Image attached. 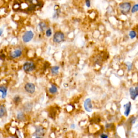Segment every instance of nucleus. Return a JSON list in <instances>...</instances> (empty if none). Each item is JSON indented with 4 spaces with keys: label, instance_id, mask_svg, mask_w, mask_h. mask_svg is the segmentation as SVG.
Wrapping results in <instances>:
<instances>
[{
    "label": "nucleus",
    "instance_id": "6",
    "mask_svg": "<svg viewBox=\"0 0 138 138\" xmlns=\"http://www.w3.org/2000/svg\"><path fill=\"white\" fill-rule=\"evenodd\" d=\"M84 107L85 111L88 112H91L93 109V105L90 98H87L84 103Z\"/></svg>",
    "mask_w": 138,
    "mask_h": 138
},
{
    "label": "nucleus",
    "instance_id": "14",
    "mask_svg": "<svg viewBox=\"0 0 138 138\" xmlns=\"http://www.w3.org/2000/svg\"><path fill=\"white\" fill-rule=\"evenodd\" d=\"M57 88L54 84H52L51 86L49 89V91L51 94H55L57 92Z\"/></svg>",
    "mask_w": 138,
    "mask_h": 138
},
{
    "label": "nucleus",
    "instance_id": "7",
    "mask_svg": "<svg viewBox=\"0 0 138 138\" xmlns=\"http://www.w3.org/2000/svg\"><path fill=\"white\" fill-rule=\"evenodd\" d=\"M129 93L131 95V99L133 100L136 99L138 95V87L136 86L134 89L133 88H131L129 89Z\"/></svg>",
    "mask_w": 138,
    "mask_h": 138
},
{
    "label": "nucleus",
    "instance_id": "8",
    "mask_svg": "<svg viewBox=\"0 0 138 138\" xmlns=\"http://www.w3.org/2000/svg\"><path fill=\"white\" fill-rule=\"evenodd\" d=\"M22 54H23V52H22V50L16 49L10 53V57L12 59L17 58L20 57Z\"/></svg>",
    "mask_w": 138,
    "mask_h": 138
},
{
    "label": "nucleus",
    "instance_id": "29",
    "mask_svg": "<svg viewBox=\"0 0 138 138\" xmlns=\"http://www.w3.org/2000/svg\"><path fill=\"white\" fill-rule=\"evenodd\" d=\"M2 33H3V30L1 29V28H0V36H2Z\"/></svg>",
    "mask_w": 138,
    "mask_h": 138
},
{
    "label": "nucleus",
    "instance_id": "24",
    "mask_svg": "<svg viewBox=\"0 0 138 138\" xmlns=\"http://www.w3.org/2000/svg\"><path fill=\"white\" fill-rule=\"evenodd\" d=\"M36 5H30V6L28 8V11H33L35 9Z\"/></svg>",
    "mask_w": 138,
    "mask_h": 138
},
{
    "label": "nucleus",
    "instance_id": "5",
    "mask_svg": "<svg viewBox=\"0 0 138 138\" xmlns=\"http://www.w3.org/2000/svg\"><path fill=\"white\" fill-rule=\"evenodd\" d=\"M25 91L29 94L34 93L36 90V86L32 83H28L24 86Z\"/></svg>",
    "mask_w": 138,
    "mask_h": 138
},
{
    "label": "nucleus",
    "instance_id": "25",
    "mask_svg": "<svg viewBox=\"0 0 138 138\" xmlns=\"http://www.w3.org/2000/svg\"><path fill=\"white\" fill-rule=\"evenodd\" d=\"M85 4L87 7L90 8L91 6V1L90 0H85Z\"/></svg>",
    "mask_w": 138,
    "mask_h": 138
},
{
    "label": "nucleus",
    "instance_id": "15",
    "mask_svg": "<svg viewBox=\"0 0 138 138\" xmlns=\"http://www.w3.org/2000/svg\"><path fill=\"white\" fill-rule=\"evenodd\" d=\"M59 70H60V67L58 66H54L51 69V72L52 75H57L59 73Z\"/></svg>",
    "mask_w": 138,
    "mask_h": 138
},
{
    "label": "nucleus",
    "instance_id": "33",
    "mask_svg": "<svg viewBox=\"0 0 138 138\" xmlns=\"http://www.w3.org/2000/svg\"></svg>",
    "mask_w": 138,
    "mask_h": 138
},
{
    "label": "nucleus",
    "instance_id": "11",
    "mask_svg": "<svg viewBox=\"0 0 138 138\" xmlns=\"http://www.w3.org/2000/svg\"><path fill=\"white\" fill-rule=\"evenodd\" d=\"M0 92L2 93V98L5 99L7 95V88L4 86H0Z\"/></svg>",
    "mask_w": 138,
    "mask_h": 138
},
{
    "label": "nucleus",
    "instance_id": "32",
    "mask_svg": "<svg viewBox=\"0 0 138 138\" xmlns=\"http://www.w3.org/2000/svg\"><path fill=\"white\" fill-rule=\"evenodd\" d=\"M35 138H41L40 137H36Z\"/></svg>",
    "mask_w": 138,
    "mask_h": 138
},
{
    "label": "nucleus",
    "instance_id": "10",
    "mask_svg": "<svg viewBox=\"0 0 138 138\" xmlns=\"http://www.w3.org/2000/svg\"><path fill=\"white\" fill-rule=\"evenodd\" d=\"M44 133V129L42 126H38L36 127V131L34 133V136L36 137H40L43 136Z\"/></svg>",
    "mask_w": 138,
    "mask_h": 138
},
{
    "label": "nucleus",
    "instance_id": "31",
    "mask_svg": "<svg viewBox=\"0 0 138 138\" xmlns=\"http://www.w3.org/2000/svg\"><path fill=\"white\" fill-rule=\"evenodd\" d=\"M110 126H111L110 124H107L106 125V128H109V127H110Z\"/></svg>",
    "mask_w": 138,
    "mask_h": 138
},
{
    "label": "nucleus",
    "instance_id": "20",
    "mask_svg": "<svg viewBox=\"0 0 138 138\" xmlns=\"http://www.w3.org/2000/svg\"><path fill=\"white\" fill-rule=\"evenodd\" d=\"M46 37H51V35H52V30L51 29V28H47V29L46 30Z\"/></svg>",
    "mask_w": 138,
    "mask_h": 138
},
{
    "label": "nucleus",
    "instance_id": "22",
    "mask_svg": "<svg viewBox=\"0 0 138 138\" xmlns=\"http://www.w3.org/2000/svg\"><path fill=\"white\" fill-rule=\"evenodd\" d=\"M127 70L128 71H130L132 69V66H133V64L131 63L127 62Z\"/></svg>",
    "mask_w": 138,
    "mask_h": 138
},
{
    "label": "nucleus",
    "instance_id": "16",
    "mask_svg": "<svg viewBox=\"0 0 138 138\" xmlns=\"http://www.w3.org/2000/svg\"><path fill=\"white\" fill-rule=\"evenodd\" d=\"M39 29L40 31L43 32L46 29V23H44L43 22H41L38 24Z\"/></svg>",
    "mask_w": 138,
    "mask_h": 138
},
{
    "label": "nucleus",
    "instance_id": "12",
    "mask_svg": "<svg viewBox=\"0 0 138 138\" xmlns=\"http://www.w3.org/2000/svg\"><path fill=\"white\" fill-rule=\"evenodd\" d=\"M7 113V109L3 105H0V118L3 117Z\"/></svg>",
    "mask_w": 138,
    "mask_h": 138
},
{
    "label": "nucleus",
    "instance_id": "1",
    "mask_svg": "<svg viewBox=\"0 0 138 138\" xmlns=\"http://www.w3.org/2000/svg\"><path fill=\"white\" fill-rule=\"evenodd\" d=\"M120 12L124 15H126L130 12L131 9V4L129 2H123L119 5Z\"/></svg>",
    "mask_w": 138,
    "mask_h": 138
},
{
    "label": "nucleus",
    "instance_id": "19",
    "mask_svg": "<svg viewBox=\"0 0 138 138\" xmlns=\"http://www.w3.org/2000/svg\"><path fill=\"white\" fill-rule=\"evenodd\" d=\"M131 13L132 14H134L135 13H136L138 12V4H134L133 7H131Z\"/></svg>",
    "mask_w": 138,
    "mask_h": 138
},
{
    "label": "nucleus",
    "instance_id": "23",
    "mask_svg": "<svg viewBox=\"0 0 138 138\" xmlns=\"http://www.w3.org/2000/svg\"><path fill=\"white\" fill-rule=\"evenodd\" d=\"M60 10H56V12H55V13L54 14V15H53V18L54 19H56L58 17L59 15H60Z\"/></svg>",
    "mask_w": 138,
    "mask_h": 138
},
{
    "label": "nucleus",
    "instance_id": "17",
    "mask_svg": "<svg viewBox=\"0 0 138 138\" xmlns=\"http://www.w3.org/2000/svg\"><path fill=\"white\" fill-rule=\"evenodd\" d=\"M25 115L22 112H19L17 115V119L19 121H23L25 120Z\"/></svg>",
    "mask_w": 138,
    "mask_h": 138
},
{
    "label": "nucleus",
    "instance_id": "21",
    "mask_svg": "<svg viewBox=\"0 0 138 138\" xmlns=\"http://www.w3.org/2000/svg\"><path fill=\"white\" fill-rule=\"evenodd\" d=\"M21 100V98H20V97L19 96V95H16V96L14 97V98H13L14 102L16 103V104H17L19 102H20Z\"/></svg>",
    "mask_w": 138,
    "mask_h": 138
},
{
    "label": "nucleus",
    "instance_id": "2",
    "mask_svg": "<svg viewBox=\"0 0 138 138\" xmlns=\"http://www.w3.org/2000/svg\"><path fill=\"white\" fill-rule=\"evenodd\" d=\"M65 39L64 33L61 31H57L53 36V41L56 43H61Z\"/></svg>",
    "mask_w": 138,
    "mask_h": 138
},
{
    "label": "nucleus",
    "instance_id": "18",
    "mask_svg": "<svg viewBox=\"0 0 138 138\" xmlns=\"http://www.w3.org/2000/svg\"><path fill=\"white\" fill-rule=\"evenodd\" d=\"M129 36L131 39H134L137 37V32L134 30H132L129 32Z\"/></svg>",
    "mask_w": 138,
    "mask_h": 138
},
{
    "label": "nucleus",
    "instance_id": "26",
    "mask_svg": "<svg viewBox=\"0 0 138 138\" xmlns=\"http://www.w3.org/2000/svg\"><path fill=\"white\" fill-rule=\"evenodd\" d=\"M136 119H137V118H135V117H132V118H131L130 122L131 123V124H132V125L134 124V123H136Z\"/></svg>",
    "mask_w": 138,
    "mask_h": 138
},
{
    "label": "nucleus",
    "instance_id": "30",
    "mask_svg": "<svg viewBox=\"0 0 138 138\" xmlns=\"http://www.w3.org/2000/svg\"><path fill=\"white\" fill-rule=\"evenodd\" d=\"M71 128L72 129H74V128H75V124H72V125H71Z\"/></svg>",
    "mask_w": 138,
    "mask_h": 138
},
{
    "label": "nucleus",
    "instance_id": "3",
    "mask_svg": "<svg viewBox=\"0 0 138 138\" xmlns=\"http://www.w3.org/2000/svg\"><path fill=\"white\" fill-rule=\"evenodd\" d=\"M23 70L26 72H30L36 69V65L32 61H26L23 66Z\"/></svg>",
    "mask_w": 138,
    "mask_h": 138
},
{
    "label": "nucleus",
    "instance_id": "27",
    "mask_svg": "<svg viewBox=\"0 0 138 138\" xmlns=\"http://www.w3.org/2000/svg\"><path fill=\"white\" fill-rule=\"evenodd\" d=\"M100 138H108V136L107 134H106L104 133L101 134L100 136Z\"/></svg>",
    "mask_w": 138,
    "mask_h": 138
},
{
    "label": "nucleus",
    "instance_id": "4",
    "mask_svg": "<svg viewBox=\"0 0 138 138\" xmlns=\"http://www.w3.org/2000/svg\"><path fill=\"white\" fill-rule=\"evenodd\" d=\"M33 36H34V33L31 30L27 31L22 36V40L25 43H28L32 40Z\"/></svg>",
    "mask_w": 138,
    "mask_h": 138
},
{
    "label": "nucleus",
    "instance_id": "13",
    "mask_svg": "<svg viewBox=\"0 0 138 138\" xmlns=\"http://www.w3.org/2000/svg\"><path fill=\"white\" fill-rule=\"evenodd\" d=\"M32 104L31 103H25L23 107V109L25 111L30 112L32 110Z\"/></svg>",
    "mask_w": 138,
    "mask_h": 138
},
{
    "label": "nucleus",
    "instance_id": "9",
    "mask_svg": "<svg viewBox=\"0 0 138 138\" xmlns=\"http://www.w3.org/2000/svg\"><path fill=\"white\" fill-rule=\"evenodd\" d=\"M131 107H132V105L130 101H129L128 103H127L123 105V107H124V109H125L124 114L126 117H128L129 114H130Z\"/></svg>",
    "mask_w": 138,
    "mask_h": 138
},
{
    "label": "nucleus",
    "instance_id": "28",
    "mask_svg": "<svg viewBox=\"0 0 138 138\" xmlns=\"http://www.w3.org/2000/svg\"><path fill=\"white\" fill-rule=\"evenodd\" d=\"M5 58V56L4 54H2V55L0 56V59H1V60H4Z\"/></svg>",
    "mask_w": 138,
    "mask_h": 138
}]
</instances>
